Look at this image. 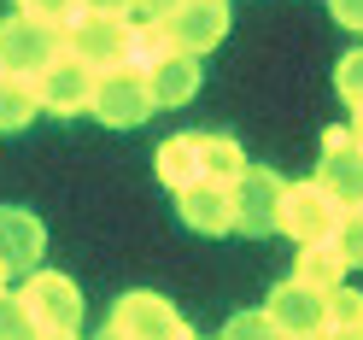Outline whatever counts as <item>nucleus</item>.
I'll return each instance as SVG.
<instances>
[{
    "label": "nucleus",
    "instance_id": "obj_22",
    "mask_svg": "<svg viewBox=\"0 0 363 340\" xmlns=\"http://www.w3.org/2000/svg\"><path fill=\"white\" fill-rule=\"evenodd\" d=\"M323 329H363V293L357 287H328V317H323Z\"/></svg>",
    "mask_w": 363,
    "mask_h": 340
},
{
    "label": "nucleus",
    "instance_id": "obj_3",
    "mask_svg": "<svg viewBox=\"0 0 363 340\" xmlns=\"http://www.w3.org/2000/svg\"><path fill=\"white\" fill-rule=\"evenodd\" d=\"M106 329L123 334V340H194V329L182 323V311L164 300V293H147V287L123 293V300L111 305Z\"/></svg>",
    "mask_w": 363,
    "mask_h": 340
},
{
    "label": "nucleus",
    "instance_id": "obj_30",
    "mask_svg": "<svg viewBox=\"0 0 363 340\" xmlns=\"http://www.w3.org/2000/svg\"><path fill=\"white\" fill-rule=\"evenodd\" d=\"M323 340H363V329H323Z\"/></svg>",
    "mask_w": 363,
    "mask_h": 340
},
{
    "label": "nucleus",
    "instance_id": "obj_25",
    "mask_svg": "<svg viewBox=\"0 0 363 340\" xmlns=\"http://www.w3.org/2000/svg\"><path fill=\"white\" fill-rule=\"evenodd\" d=\"M0 340H35V323L18 293H0Z\"/></svg>",
    "mask_w": 363,
    "mask_h": 340
},
{
    "label": "nucleus",
    "instance_id": "obj_10",
    "mask_svg": "<svg viewBox=\"0 0 363 340\" xmlns=\"http://www.w3.org/2000/svg\"><path fill=\"white\" fill-rule=\"evenodd\" d=\"M164 30L182 53H199L206 59L223 35H229V0H182V6L164 18Z\"/></svg>",
    "mask_w": 363,
    "mask_h": 340
},
{
    "label": "nucleus",
    "instance_id": "obj_8",
    "mask_svg": "<svg viewBox=\"0 0 363 340\" xmlns=\"http://www.w3.org/2000/svg\"><path fill=\"white\" fill-rule=\"evenodd\" d=\"M316 182H323L340 206H363V147L352 129H323V153H316Z\"/></svg>",
    "mask_w": 363,
    "mask_h": 340
},
{
    "label": "nucleus",
    "instance_id": "obj_21",
    "mask_svg": "<svg viewBox=\"0 0 363 340\" xmlns=\"http://www.w3.org/2000/svg\"><path fill=\"white\" fill-rule=\"evenodd\" d=\"M24 18H35V24H48L65 35V24H77V12H82V0H12Z\"/></svg>",
    "mask_w": 363,
    "mask_h": 340
},
{
    "label": "nucleus",
    "instance_id": "obj_11",
    "mask_svg": "<svg viewBox=\"0 0 363 340\" xmlns=\"http://www.w3.org/2000/svg\"><path fill=\"white\" fill-rule=\"evenodd\" d=\"M94 77L82 59L59 53L48 71L35 77V94H41V111H59V118H77V111H88V100H94Z\"/></svg>",
    "mask_w": 363,
    "mask_h": 340
},
{
    "label": "nucleus",
    "instance_id": "obj_7",
    "mask_svg": "<svg viewBox=\"0 0 363 340\" xmlns=\"http://www.w3.org/2000/svg\"><path fill=\"white\" fill-rule=\"evenodd\" d=\"M281 188H287V182H281L276 170L246 165L240 182L229 188V194H235V235H246V241L276 235V229H281Z\"/></svg>",
    "mask_w": 363,
    "mask_h": 340
},
{
    "label": "nucleus",
    "instance_id": "obj_24",
    "mask_svg": "<svg viewBox=\"0 0 363 340\" xmlns=\"http://www.w3.org/2000/svg\"><path fill=\"white\" fill-rule=\"evenodd\" d=\"M334 88H340L346 106H363V48H352L346 59L334 65Z\"/></svg>",
    "mask_w": 363,
    "mask_h": 340
},
{
    "label": "nucleus",
    "instance_id": "obj_15",
    "mask_svg": "<svg viewBox=\"0 0 363 340\" xmlns=\"http://www.w3.org/2000/svg\"><path fill=\"white\" fill-rule=\"evenodd\" d=\"M199 147H206V135H194V129H182V135H170L164 147H158V182L164 188H188V182H199L206 176V158H199Z\"/></svg>",
    "mask_w": 363,
    "mask_h": 340
},
{
    "label": "nucleus",
    "instance_id": "obj_9",
    "mask_svg": "<svg viewBox=\"0 0 363 340\" xmlns=\"http://www.w3.org/2000/svg\"><path fill=\"white\" fill-rule=\"evenodd\" d=\"M264 311H269V323H276L287 340L293 334H316V329H323V317H328V293L311 287V282H299V276H287V282L269 287Z\"/></svg>",
    "mask_w": 363,
    "mask_h": 340
},
{
    "label": "nucleus",
    "instance_id": "obj_5",
    "mask_svg": "<svg viewBox=\"0 0 363 340\" xmlns=\"http://www.w3.org/2000/svg\"><path fill=\"white\" fill-rule=\"evenodd\" d=\"M18 300H24L35 334H53V329H82V287L71 276H59V270H30V282L18 287Z\"/></svg>",
    "mask_w": 363,
    "mask_h": 340
},
{
    "label": "nucleus",
    "instance_id": "obj_28",
    "mask_svg": "<svg viewBox=\"0 0 363 340\" xmlns=\"http://www.w3.org/2000/svg\"><path fill=\"white\" fill-rule=\"evenodd\" d=\"M182 6V0H135V12H147V18H158V24H164V18Z\"/></svg>",
    "mask_w": 363,
    "mask_h": 340
},
{
    "label": "nucleus",
    "instance_id": "obj_33",
    "mask_svg": "<svg viewBox=\"0 0 363 340\" xmlns=\"http://www.w3.org/2000/svg\"><path fill=\"white\" fill-rule=\"evenodd\" d=\"M6 276H12V270H6V264H0V293H6Z\"/></svg>",
    "mask_w": 363,
    "mask_h": 340
},
{
    "label": "nucleus",
    "instance_id": "obj_1",
    "mask_svg": "<svg viewBox=\"0 0 363 340\" xmlns=\"http://www.w3.org/2000/svg\"><path fill=\"white\" fill-rule=\"evenodd\" d=\"M59 53H65V35H59V30L35 24V18H24V12L0 18V77H24V82H35Z\"/></svg>",
    "mask_w": 363,
    "mask_h": 340
},
{
    "label": "nucleus",
    "instance_id": "obj_32",
    "mask_svg": "<svg viewBox=\"0 0 363 340\" xmlns=\"http://www.w3.org/2000/svg\"><path fill=\"white\" fill-rule=\"evenodd\" d=\"M94 340H123V334H111V329H100V334H94Z\"/></svg>",
    "mask_w": 363,
    "mask_h": 340
},
{
    "label": "nucleus",
    "instance_id": "obj_18",
    "mask_svg": "<svg viewBox=\"0 0 363 340\" xmlns=\"http://www.w3.org/2000/svg\"><path fill=\"white\" fill-rule=\"evenodd\" d=\"M176 53V41H170V30L164 24H158V18H147V24H135L129 30V65H135V71H152V65H164Z\"/></svg>",
    "mask_w": 363,
    "mask_h": 340
},
{
    "label": "nucleus",
    "instance_id": "obj_16",
    "mask_svg": "<svg viewBox=\"0 0 363 340\" xmlns=\"http://www.w3.org/2000/svg\"><path fill=\"white\" fill-rule=\"evenodd\" d=\"M35 111H41L35 82H24V77H0V135L30 129V124H35Z\"/></svg>",
    "mask_w": 363,
    "mask_h": 340
},
{
    "label": "nucleus",
    "instance_id": "obj_4",
    "mask_svg": "<svg viewBox=\"0 0 363 340\" xmlns=\"http://www.w3.org/2000/svg\"><path fill=\"white\" fill-rule=\"evenodd\" d=\"M129 18H106V12H77V24H65V53L82 59L88 71H118L129 65Z\"/></svg>",
    "mask_w": 363,
    "mask_h": 340
},
{
    "label": "nucleus",
    "instance_id": "obj_14",
    "mask_svg": "<svg viewBox=\"0 0 363 340\" xmlns=\"http://www.w3.org/2000/svg\"><path fill=\"white\" fill-rule=\"evenodd\" d=\"M147 88H152V106H188L199 94V53H170L164 65L147 71Z\"/></svg>",
    "mask_w": 363,
    "mask_h": 340
},
{
    "label": "nucleus",
    "instance_id": "obj_34",
    "mask_svg": "<svg viewBox=\"0 0 363 340\" xmlns=\"http://www.w3.org/2000/svg\"><path fill=\"white\" fill-rule=\"evenodd\" d=\"M194 340H199V334H194Z\"/></svg>",
    "mask_w": 363,
    "mask_h": 340
},
{
    "label": "nucleus",
    "instance_id": "obj_23",
    "mask_svg": "<svg viewBox=\"0 0 363 340\" xmlns=\"http://www.w3.org/2000/svg\"><path fill=\"white\" fill-rule=\"evenodd\" d=\"M217 340H287V334L269 323V311H240V317H229V323H223Z\"/></svg>",
    "mask_w": 363,
    "mask_h": 340
},
{
    "label": "nucleus",
    "instance_id": "obj_19",
    "mask_svg": "<svg viewBox=\"0 0 363 340\" xmlns=\"http://www.w3.org/2000/svg\"><path fill=\"white\" fill-rule=\"evenodd\" d=\"M199 158H206V176L211 182H240V170H246V153L235 135H206V147H199Z\"/></svg>",
    "mask_w": 363,
    "mask_h": 340
},
{
    "label": "nucleus",
    "instance_id": "obj_27",
    "mask_svg": "<svg viewBox=\"0 0 363 340\" xmlns=\"http://www.w3.org/2000/svg\"><path fill=\"white\" fill-rule=\"evenodd\" d=\"M82 12H106V18H129L135 0H82Z\"/></svg>",
    "mask_w": 363,
    "mask_h": 340
},
{
    "label": "nucleus",
    "instance_id": "obj_17",
    "mask_svg": "<svg viewBox=\"0 0 363 340\" xmlns=\"http://www.w3.org/2000/svg\"><path fill=\"white\" fill-rule=\"evenodd\" d=\"M293 276L328 293V287L346 282V258L334 253V241H316V246H299V264H293Z\"/></svg>",
    "mask_w": 363,
    "mask_h": 340
},
{
    "label": "nucleus",
    "instance_id": "obj_20",
    "mask_svg": "<svg viewBox=\"0 0 363 340\" xmlns=\"http://www.w3.org/2000/svg\"><path fill=\"white\" fill-rule=\"evenodd\" d=\"M334 253L346 258V270H363V206H346L334 223Z\"/></svg>",
    "mask_w": 363,
    "mask_h": 340
},
{
    "label": "nucleus",
    "instance_id": "obj_6",
    "mask_svg": "<svg viewBox=\"0 0 363 340\" xmlns=\"http://www.w3.org/2000/svg\"><path fill=\"white\" fill-rule=\"evenodd\" d=\"M88 111H94L106 129H135V124L152 118V88H147V77L135 71V65L100 71V77H94V100H88Z\"/></svg>",
    "mask_w": 363,
    "mask_h": 340
},
{
    "label": "nucleus",
    "instance_id": "obj_12",
    "mask_svg": "<svg viewBox=\"0 0 363 340\" xmlns=\"http://www.w3.org/2000/svg\"><path fill=\"white\" fill-rule=\"evenodd\" d=\"M176 212H182V223H188L194 235H235V194H229V182L199 176V182L176 188Z\"/></svg>",
    "mask_w": 363,
    "mask_h": 340
},
{
    "label": "nucleus",
    "instance_id": "obj_26",
    "mask_svg": "<svg viewBox=\"0 0 363 340\" xmlns=\"http://www.w3.org/2000/svg\"><path fill=\"white\" fill-rule=\"evenodd\" d=\"M328 12H334L340 30H357L363 35V0H328Z\"/></svg>",
    "mask_w": 363,
    "mask_h": 340
},
{
    "label": "nucleus",
    "instance_id": "obj_13",
    "mask_svg": "<svg viewBox=\"0 0 363 340\" xmlns=\"http://www.w3.org/2000/svg\"><path fill=\"white\" fill-rule=\"evenodd\" d=\"M48 253V229H41V217L24 212V206H0V264L6 270H30L41 264Z\"/></svg>",
    "mask_w": 363,
    "mask_h": 340
},
{
    "label": "nucleus",
    "instance_id": "obj_31",
    "mask_svg": "<svg viewBox=\"0 0 363 340\" xmlns=\"http://www.w3.org/2000/svg\"><path fill=\"white\" fill-rule=\"evenodd\" d=\"M35 340H82L77 329H53V334H35Z\"/></svg>",
    "mask_w": 363,
    "mask_h": 340
},
{
    "label": "nucleus",
    "instance_id": "obj_2",
    "mask_svg": "<svg viewBox=\"0 0 363 340\" xmlns=\"http://www.w3.org/2000/svg\"><path fill=\"white\" fill-rule=\"evenodd\" d=\"M340 199L316 182H287L281 188V229L276 235H287V241H299V246H316V241H334V223H340Z\"/></svg>",
    "mask_w": 363,
    "mask_h": 340
},
{
    "label": "nucleus",
    "instance_id": "obj_29",
    "mask_svg": "<svg viewBox=\"0 0 363 340\" xmlns=\"http://www.w3.org/2000/svg\"><path fill=\"white\" fill-rule=\"evenodd\" d=\"M346 129H352V141L363 147V106H352V124H346Z\"/></svg>",
    "mask_w": 363,
    "mask_h": 340
}]
</instances>
